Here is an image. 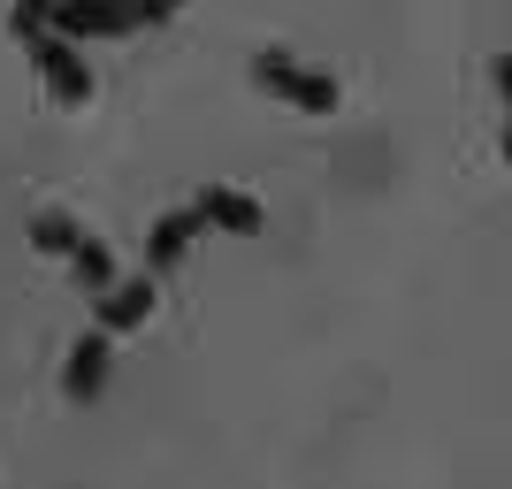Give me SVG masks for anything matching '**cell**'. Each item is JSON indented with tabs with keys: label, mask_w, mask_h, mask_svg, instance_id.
<instances>
[{
	"label": "cell",
	"mask_w": 512,
	"mask_h": 489,
	"mask_svg": "<svg viewBox=\"0 0 512 489\" xmlns=\"http://www.w3.org/2000/svg\"><path fill=\"white\" fill-rule=\"evenodd\" d=\"M23 16H39L46 31H62V39H123L138 23H161L169 8L161 0H16Z\"/></svg>",
	"instance_id": "cell-1"
},
{
	"label": "cell",
	"mask_w": 512,
	"mask_h": 489,
	"mask_svg": "<svg viewBox=\"0 0 512 489\" xmlns=\"http://www.w3.org/2000/svg\"><path fill=\"white\" fill-rule=\"evenodd\" d=\"M31 245L54 253V260H69V276H77V291H85V298H107L115 283H123V276H115V253H107L77 214H62V207L31 214Z\"/></svg>",
	"instance_id": "cell-2"
},
{
	"label": "cell",
	"mask_w": 512,
	"mask_h": 489,
	"mask_svg": "<svg viewBox=\"0 0 512 489\" xmlns=\"http://www.w3.org/2000/svg\"><path fill=\"white\" fill-rule=\"evenodd\" d=\"M16 39H23V54L39 62L46 92H54L62 107H85V100H92V69H85V54H77V39L46 31V23H39V16H23V8H16Z\"/></svg>",
	"instance_id": "cell-3"
},
{
	"label": "cell",
	"mask_w": 512,
	"mask_h": 489,
	"mask_svg": "<svg viewBox=\"0 0 512 489\" xmlns=\"http://www.w3.org/2000/svg\"><path fill=\"white\" fill-rule=\"evenodd\" d=\"M253 85L268 92V100H283V107H299V115H337V77H321V69H306V62H291V54H276V46H260L253 54Z\"/></svg>",
	"instance_id": "cell-4"
},
{
	"label": "cell",
	"mask_w": 512,
	"mask_h": 489,
	"mask_svg": "<svg viewBox=\"0 0 512 489\" xmlns=\"http://www.w3.org/2000/svg\"><path fill=\"white\" fill-rule=\"evenodd\" d=\"M107 367H115V337H107V329H85V337L69 344V360H62V398L92 405L107 390Z\"/></svg>",
	"instance_id": "cell-5"
},
{
	"label": "cell",
	"mask_w": 512,
	"mask_h": 489,
	"mask_svg": "<svg viewBox=\"0 0 512 489\" xmlns=\"http://www.w3.org/2000/svg\"><path fill=\"white\" fill-rule=\"evenodd\" d=\"M199 230H207V222H199L192 199H184V207H169V214H161V222L146 230V276H169L176 260L192 253V237H199Z\"/></svg>",
	"instance_id": "cell-6"
},
{
	"label": "cell",
	"mask_w": 512,
	"mask_h": 489,
	"mask_svg": "<svg viewBox=\"0 0 512 489\" xmlns=\"http://www.w3.org/2000/svg\"><path fill=\"white\" fill-rule=\"evenodd\" d=\"M192 207H199V222H207V230H230V237H260V222H268V214H260V199L237 192V184H207Z\"/></svg>",
	"instance_id": "cell-7"
},
{
	"label": "cell",
	"mask_w": 512,
	"mask_h": 489,
	"mask_svg": "<svg viewBox=\"0 0 512 489\" xmlns=\"http://www.w3.org/2000/svg\"><path fill=\"white\" fill-rule=\"evenodd\" d=\"M153 306H161V276H146V268H138V276H123L115 291L100 298V329H107V337H123V329H138Z\"/></svg>",
	"instance_id": "cell-8"
},
{
	"label": "cell",
	"mask_w": 512,
	"mask_h": 489,
	"mask_svg": "<svg viewBox=\"0 0 512 489\" xmlns=\"http://www.w3.org/2000/svg\"><path fill=\"white\" fill-rule=\"evenodd\" d=\"M497 100L512 107V54H497Z\"/></svg>",
	"instance_id": "cell-9"
},
{
	"label": "cell",
	"mask_w": 512,
	"mask_h": 489,
	"mask_svg": "<svg viewBox=\"0 0 512 489\" xmlns=\"http://www.w3.org/2000/svg\"><path fill=\"white\" fill-rule=\"evenodd\" d=\"M505 161H512V130H505Z\"/></svg>",
	"instance_id": "cell-10"
},
{
	"label": "cell",
	"mask_w": 512,
	"mask_h": 489,
	"mask_svg": "<svg viewBox=\"0 0 512 489\" xmlns=\"http://www.w3.org/2000/svg\"><path fill=\"white\" fill-rule=\"evenodd\" d=\"M161 8H184V0H161Z\"/></svg>",
	"instance_id": "cell-11"
}]
</instances>
